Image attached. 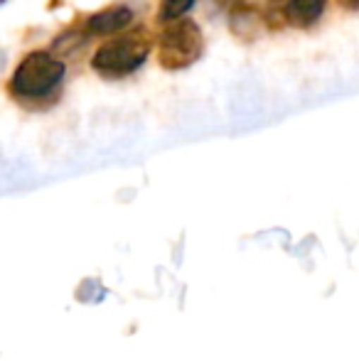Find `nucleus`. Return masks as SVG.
Instances as JSON below:
<instances>
[{
    "label": "nucleus",
    "mask_w": 359,
    "mask_h": 361,
    "mask_svg": "<svg viewBox=\"0 0 359 361\" xmlns=\"http://www.w3.org/2000/svg\"><path fill=\"white\" fill-rule=\"evenodd\" d=\"M64 62L47 49L25 54L8 81V94L18 101H49L64 81Z\"/></svg>",
    "instance_id": "f257e3e1"
},
{
    "label": "nucleus",
    "mask_w": 359,
    "mask_h": 361,
    "mask_svg": "<svg viewBox=\"0 0 359 361\" xmlns=\"http://www.w3.org/2000/svg\"><path fill=\"white\" fill-rule=\"evenodd\" d=\"M150 49H153V42L145 32L118 35L91 54V69L104 79H123L143 67Z\"/></svg>",
    "instance_id": "f03ea898"
},
{
    "label": "nucleus",
    "mask_w": 359,
    "mask_h": 361,
    "mask_svg": "<svg viewBox=\"0 0 359 361\" xmlns=\"http://www.w3.org/2000/svg\"><path fill=\"white\" fill-rule=\"evenodd\" d=\"M205 52V35L200 25L192 20H173L165 23L158 37V62L168 72L187 69L197 62Z\"/></svg>",
    "instance_id": "7ed1b4c3"
},
{
    "label": "nucleus",
    "mask_w": 359,
    "mask_h": 361,
    "mask_svg": "<svg viewBox=\"0 0 359 361\" xmlns=\"http://www.w3.org/2000/svg\"><path fill=\"white\" fill-rule=\"evenodd\" d=\"M135 13L128 5H109V8L99 10V13L89 15L84 30L91 37H114V35L123 32L130 23H133Z\"/></svg>",
    "instance_id": "20e7f679"
},
{
    "label": "nucleus",
    "mask_w": 359,
    "mask_h": 361,
    "mask_svg": "<svg viewBox=\"0 0 359 361\" xmlns=\"http://www.w3.org/2000/svg\"><path fill=\"white\" fill-rule=\"evenodd\" d=\"M325 5L327 0H286L288 23L298 25V27H310L320 20Z\"/></svg>",
    "instance_id": "39448f33"
},
{
    "label": "nucleus",
    "mask_w": 359,
    "mask_h": 361,
    "mask_svg": "<svg viewBox=\"0 0 359 361\" xmlns=\"http://www.w3.org/2000/svg\"><path fill=\"white\" fill-rule=\"evenodd\" d=\"M195 3L197 0H160L158 20L160 23H173V20H180L185 13H190Z\"/></svg>",
    "instance_id": "423d86ee"
},
{
    "label": "nucleus",
    "mask_w": 359,
    "mask_h": 361,
    "mask_svg": "<svg viewBox=\"0 0 359 361\" xmlns=\"http://www.w3.org/2000/svg\"><path fill=\"white\" fill-rule=\"evenodd\" d=\"M342 5H347V8H359V0H342Z\"/></svg>",
    "instance_id": "0eeeda50"
}]
</instances>
